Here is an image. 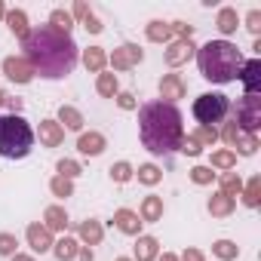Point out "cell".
I'll use <instances>...</instances> for the list:
<instances>
[{
  "label": "cell",
  "mask_w": 261,
  "mask_h": 261,
  "mask_svg": "<svg viewBox=\"0 0 261 261\" xmlns=\"http://www.w3.org/2000/svg\"><path fill=\"white\" fill-rule=\"evenodd\" d=\"M22 49H25V62L34 68V74L49 77V80L68 77L77 65V46H74L71 34H62L49 25L28 31V37L22 40Z\"/></svg>",
  "instance_id": "obj_1"
},
{
  "label": "cell",
  "mask_w": 261,
  "mask_h": 261,
  "mask_svg": "<svg viewBox=\"0 0 261 261\" xmlns=\"http://www.w3.org/2000/svg\"><path fill=\"white\" fill-rule=\"evenodd\" d=\"M139 136H142V145L157 157L178 151L185 142L178 108L169 101H145L139 108Z\"/></svg>",
  "instance_id": "obj_2"
},
{
  "label": "cell",
  "mask_w": 261,
  "mask_h": 261,
  "mask_svg": "<svg viewBox=\"0 0 261 261\" xmlns=\"http://www.w3.org/2000/svg\"><path fill=\"white\" fill-rule=\"evenodd\" d=\"M197 65H200V74L206 80H212V83H230V80L240 77L243 56L227 40H209L206 46L197 49Z\"/></svg>",
  "instance_id": "obj_3"
},
{
  "label": "cell",
  "mask_w": 261,
  "mask_h": 261,
  "mask_svg": "<svg viewBox=\"0 0 261 261\" xmlns=\"http://www.w3.org/2000/svg\"><path fill=\"white\" fill-rule=\"evenodd\" d=\"M34 148V129L28 126L25 117L7 114L0 117V157L7 160H22Z\"/></svg>",
  "instance_id": "obj_4"
},
{
  "label": "cell",
  "mask_w": 261,
  "mask_h": 261,
  "mask_svg": "<svg viewBox=\"0 0 261 261\" xmlns=\"http://www.w3.org/2000/svg\"><path fill=\"white\" fill-rule=\"evenodd\" d=\"M230 111V101L227 95L221 92H203L197 101H194V117L200 120V126H212V123H221Z\"/></svg>",
  "instance_id": "obj_5"
},
{
  "label": "cell",
  "mask_w": 261,
  "mask_h": 261,
  "mask_svg": "<svg viewBox=\"0 0 261 261\" xmlns=\"http://www.w3.org/2000/svg\"><path fill=\"white\" fill-rule=\"evenodd\" d=\"M233 123H240L237 129L240 133H252L255 136V129L261 126V98L258 95H243V98H237V120Z\"/></svg>",
  "instance_id": "obj_6"
},
{
  "label": "cell",
  "mask_w": 261,
  "mask_h": 261,
  "mask_svg": "<svg viewBox=\"0 0 261 261\" xmlns=\"http://www.w3.org/2000/svg\"><path fill=\"white\" fill-rule=\"evenodd\" d=\"M240 80H243V86H246V95H258V89H261V62H258V59L243 62Z\"/></svg>",
  "instance_id": "obj_7"
},
{
  "label": "cell",
  "mask_w": 261,
  "mask_h": 261,
  "mask_svg": "<svg viewBox=\"0 0 261 261\" xmlns=\"http://www.w3.org/2000/svg\"><path fill=\"white\" fill-rule=\"evenodd\" d=\"M136 62H142V49L133 46V43L114 49V56H111V68H114V71H126V68H133Z\"/></svg>",
  "instance_id": "obj_8"
},
{
  "label": "cell",
  "mask_w": 261,
  "mask_h": 261,
  "mask_svg": "<svg viewBox=\"0 0 261 261\" xmlns=\"http://www.w3.org/2000/svg\"><path fill=\"white\" fill-rule=\"evenodd\" d=\"M4 71H7V77L16 80V83H28V80L34 77V68H31L25 59H7V62H4Z\"/></svg>",
  "instance_id": "obj_9"
},
{
  "label": "cell",
  "mask_w": 261,
  "mask_h": 261,
  "mask_svg": "<svg viewBox=\"0 0 261 261\" xmlns=\"http://www.w3.org/2000/svg\"><path fill=\"white\" fill-rule=\"evenodd\" d=\"M160 95L169 98V105H172V98H185V80L178 74H166L160 80Z\"/></svg>",
  "instance_id": "obj_10"
},
{
  "label": "cell",
  "mask_w": 261,
  "mask_h": 261,
  "mask_svg": "<svg viewBox=\"0 0 261 261\" xmlns=\"http://www.w3.org/2000/svg\"><path fill=\"white\" fill-rule=\"evenodd\" d=\"M62 139H65V133H62V126H59L56 120H43V123H40V142H43L46 148L62 145Z\"/></svg>",
  "instance_id": "obj_11"
},
{
  "label": "cell",
  "mask_w": 261,
  "mask_h": 261,
  "mask_svg": "<svg viewBox=\"0 0 261 261\" xmlns=\"http://www.w3.org/2000/svg\"><path fill=\"white\" fill-rule=\"evenodd\" d=\"M191 53H194V46H191V40H178V43H172V46L166 49V65H172V68H178L181 62H188V59H191Z\"/></svg>",
  "instance_id": "obj_12"
},
{
  "label": "cell",
  "mask_w": 261,
  "mask_h": 261,
  "mask_svg": "<svg viewBox=\"0 0 261 261\" xmlns=\"http://www.w3.org/2000/svg\"><path fill=\"white\" fill-rule=\"evenodd\" d=\"M28 243H31L34 252H46V249L53 246V237H49V230H46L43 224H31V227H28Z\"/></svg>",
  "instance_id": "obj_13"
},
{
  "label": "cell",
  "mask_w": 261,
  "mask_h": 261,
  "mask_svg": "<svg viewBox=\"0 0 261 261\" xmlns=\"http://www.w3.org/2000/svg\"><path fill=\"white\" fill-rule=\"evenodd\" d=\"M114 221H117V227H120L123 233H139V230H142V218H139L136 212H129V209H120Z\"/></svg>",
  "instance_id": "obj_14"
},
{
  "label": "cell",
  "mask_w": 261,
  "mask_h": 261,
  "mask_svg": "<svg viewBox=\"0 0 261 261\" xmlns=\"http://www.w3.org/2000/svg\"><path fill=\"white\" fill-rule=\"evenodd\" d=\"M77 148H80V154H89V157H95V154H101V151H105V136H98V133L80 136Z\"/></svg>",
  "instance_id": "obj_15"
},
{
  "label": "cell",
  "mask_w": 261,
  "mask_h": 261,
  "mask_svg": "<svg viewBox=\"0 0 261 261\" xmlns=\"http://www.w3.org/2000/svg\"><path fill=\"white\" fill-rule=\"evenodd\" d=\"M163 215V200L160 197H145L142 203V221H160Z\"/></svg>",
  "instance_id": "obj_16"
},
{
  "label": "cell",
  "mask_w": 261,
  "mask_h": 261,
  "mask_svg": "<svg viewBox=\"0 0 261 261\" xmlns=\"http://www.w3.org/2000/svg\"><path fill=\"white\" fill-rule=\"evenodd\" d=\"M157 240L154 237H139V246H136V258L139 261H154L157 258Z\"/></svg>",
  "instance_id": "obj_17"
},
{
  "label": "cell",
  "mask_w": 261,
  "mask_h": 261,
  "mask_svg": "<svg viewBox=\"0 0 261 261\" xmlns=\"http://www.w3.org/2000/svg\"><path fill=\"white\" fill-rule=\"evenodd\" d=\"M46 230H65L68 227V215H65V209H59V206H49L46 209V224H43Z\"/></svg>",
  "instance_id": "obj_18"
},
{
  "label": "cell",
  "mask_w": 261,
  "mask_h": 261,
  "mask_svg": "<svg viewBox=\"0 0 261 261\" xmlns=\"http://www.w3.org/2000/svg\"><path fill=\"white\" fill-rule=\"evenodd\" d=\"M237 25H240V19H237V10L224 7V10L218 13V31H221V34H233V31H237Z\"/></svg>",
  "instance_id": "obj_19"
},
{
  "label": "cell",
  "mask_w": 261,
  "mask_h": 261,
  "mask_svg": "<svg viewBox=\"0 0 261 261\" xmlns=\"http://www.w3.org/2000/svg\"><path fill=\"white\" fill-rule=\"evenodd\" d=\"M71 25H74V16H71V13H65V10H53V16H49V28H56V31L68 34V31H71Z\"/></svg>",
  "instance_id": "obj_20"
},
{
  "label": "cell",
  "mask_w": 261,
  "mask_h": 261,
  "mask_svg": "<svg viewBox=\"0 0 261 261\" xmlns=\"http://www.w3.org/2000/svg\"><path fill=\"white\" fill-rule=\"evenodd\" d=\"M172 34H175V28L166 25V22H151L148 25V40H157L160 43V40H169Z\"/></svg>",
  "instance_id": "obj_21"
},
{
  "label": "cell",
  "mask_w": 261,
  "mask_h": 261,
  "mask_svg": "<svg viewBox=\"0 0 261 261\" xmlns=\"http://www.w3.org/2000/svg\"><path fill=\"white\" fill-rule=\"evenodd\" d=\"M74 16H80V19H83V25H86V31H92V34H98V31H101V25H98V19H95V16L89 13V7H86V4H77V7H74Z\"/></svg>",
  "instance_id": "obj_22"
},
{
  "label": "cell",
  "mask_w": 261,
  "mask_h": 261,
  "mask_svg": "<svg viewBox=\"0 0 261 261\" xmlns=\"http://www.w3.org/2000/svg\"><path fill=\"white\" fill-rule=\"evenodd\" d=\"M7 22H10V28H13V31L22 37V40L28 37V25H25L28 19H25V13H22V10H13V13H7Z\"/></svg>",
  "instance_id": "obj_23"
},
{
  "label": "cell",
  "mask_w": 261,
  "mask_h": 261,
  "mask_svg": "<svg viewBox=\"0 0 261 261\" xmlns=\"http://www.w3.org/2000/svg\"><path fill=\"white\" fill-rule=\"evenodd\" d=\"M233 209V197H224V194H215L212 200H209V212L212 215H227Z\"/></svg>",
  "instance_id": "obj_24"
},
{
  "label": "cell",
  "mask_w": 261,
  "mask_h": 261,
  "mask_svg": "<svg viewBox=\"0 0 261 261\" xmlns=\"http://www.w3.org/2000/svg\"><path fill=\"white\" fill-rule=\"evenodd\" d=\"M56 246V258L59 261H71L74 255H77V243L71 240V237H65V240H59V243H53Z\"/></svg>",
  "instance_id": "obj_25"
},
{
  "label": "cell",
  "mask_w": 261,
  "mask_h": 261,
  "mask_svg": "<svg viewBox=\"0 0 261 261\" xmlns=\"http://www.w3.org/2000/svg\"><path fill=\"white\" fill-rule=\"evenodd\" d=\"M80 237H83L89 246H95V243L101 240V224H98V221H83V224H80Z\"/></svg>",
  "instance_id": "obj_26"
},
{
  "label": "cell",
  "mask_w": 261,
  "mask_h": 261,
  "mask_svg": "<svg viewBox=\"0 0 261 261\" xmlns=\"http://www.w3.org/2000/svg\"><path fill=\"white\" fill-rule=\"evenodd\" d=\"M59 117H62V123H65L68 129H80V126H83V117H80V114H77L74 108H68V105H62Z\"/></svg>",
  "instance_id": "obj_27"
},
{
  "label": "cell",
  "mask_w": 261,
  "mask_h": 261,
  "mask_svg": "<svg viewBox=\"0 0 261 261\" xmlns=\"http://www.w3.org/2000/svg\"><path fill=\"white\" fill-rule=\"evenodd\" d=\"M83 62H86V68H89V71H101V65H105V53H101L98 46H92V49H86Z\"/></svg>",
  "instance_id": "obj_28"
},
{
  "label": "cell",
  "mask_w": 261,
  "mask_h": 261,
  "mask_svg": "<svg viewBox=\"0 0 261 261\" xmlns=\"http://www.w3.org/2000/svg\"><path fill=\"white\" fill-rule=\"evenodd\" d=\"M98 92H101L105 98H114V92H117V77H114V74H98Z\"/></svg>",
  "instance_id": "obj_29"
},
{
  "label": "cell",
  "mask_w": 261,
  "mask_h": 261,
  "mask_svg": "<svg viewBox=\"0 0 261 261\" xmlns=\"http://www.w3.org/2000/svg\"><path fill=\"white\" fill-rule=\"evenodd\" d=\"M233 148H240L243 154H255V148H258V139H255L252 133H240V136H237V142H233Z\"/></svg>",
  "instance_id": "obj_30"
},
{
  "label": "cell",
  "mask_w": 261,
  "mask_h": 261,
  "mask_svg": "<svg viewBox=\"0 0 261 261\" xmlns=\"http://www.w3.org/2000/svg\"><path fill=\"white\" fill-rule=\"evenodd\" d=\"M212 252H215L218 258H224V261L237 258V246H233V243H227V240H218V243L212 246Z\"/></svg>",
  "instance_id": "obj_31"
},
{
  "label": "cell",
  "mask_w": 261,
  "mask_h": 261,
  "mask_svg": "<svg viewBox=\"0 0 261 261\" xmlns=\"http://www.w3.org/2000/svg\"><path fill=\"white\" fill-rule=\"evenodd\" d=\"M215 139H218V133H215L212 126H200V129H197V136H194L197 145H215Z\"/></svg>",
  "instance_id": "obj_32"
},
{
  "label": "cell",
  "mask_w": 261,
  "mask_h": 261,
  "mask_svg": "<svg viewBox=\"0 0 261 261\" xmlns=\"http://www.w3.org/2000/svg\"><path fill=\"white\" fill-rule=\"evenodd\" d=\"M139 181H145V185H157V181H160V169L151 166V163L142 166V169H139Z\"/></svg>",
  "instance_id": "obj_33"
},
{
  "label": "cell",
  "mask_w": 261,
  "mask_h": 261,
  "mask_svg": "<svg viewBox=\"0 0 261 261\" xmlns=\"http://www.w3.org/2000/svg\"><path fill=\"white\" fill-rule=\"evenodd\" d=\"M233 154L230 151H218V154H212V166H218V169H230L233 166Z\"/></svg>",
  "instance_id": "obj_34"
},
{
  "label": "cell",
  "mask_w": 261,
  "mask_h": 261,
  "mask_svg": "<svg viewBox=\"0 0 261 261\" xmlns=\"http://www.w3.org/2000/svg\"><path fill=\"white\" fill-rule=\"evenodd\" d=\"M221 188H224V191H221L224 197H233V194H240V188H243V185H240V178H237V175H224V178H221Z\"/></svg>",
  "instance_id": "obj_35"
},
{
  "label": "cell",
  "mask_w": 261,
  "mask_h": 261,
  "mask_svg": "<svg viewBox=\"0 0 261 261\" xmlns=\"http://www.w3.org/2000/svg\"><path fill=\"white\" fill-rule=\"evenodd\" d=\"M258 191H261V178H252L246 188V206H258Z\"/></svg>",
  "instance_id": "obj_36"
},
{
  "label": "cell",
  "mask_w": 261,
  "mask_h": 261,
  "mask_svg": "<svg viewBox=\"0 0 261 261\" xmlns=\"http://www.w3.org/2000/svg\"><path fill=\"white\" fill-rule=\"evenodd\" d=\"M129 175H133L129 163H117V166H111V178H114V181H126Z\"/></svg>",
  "instance_id": "obj_37"
},
{
  "label": "cell",
  "mask_w": 261,
  "mask_h": 261,
  "mask_svg": "<svg viewBox=\"0 0 261 261\" xmlns=\"http://www.w3.org/2000/svg\"><path fill=\"white\" fill-rule=\"evenodd\" d=\"M16 252V237L13 233H0V255H13Z\"/></svg>",
  "instance_id": "obj_38"
},
{
  "label": "cell",
  "mask_w": 261,
  "mask_h": 261,
  "mask_svg": "<svg viewBox=\"0 0 261 261\" xmlns=\"http://www.w3.org/2000/svg\"><path fill=\"white\" fill-rule=\"evenodd\" d=\"M59 172H62V178H74V175L80 172V166H77L74 160H62V163H59Z\"/></svg>",
  "instance_id": "obj_39"
},
{
  "label": "cell",
  "mask_w": 261,
  "mask_h": 261,
  "mask_svg": "<svg viewBox=\"0 0 261 261\" xmlns=\"http://www.w3.org/2000/svg\"><path fill=\"white\" fill-rule=\"evenodd\" d=\"M53 191H56L59 197H68V194H71V178H62V175L53 178Z\"/></svg>",
  "instance_id": "obj_40"
},
{
  "label": "cell",
  "mask_w": 261,
  "mask_h": 261,
  "mask_svg": "<svg viewBox=\"0 0 261 261\" xmlns=\"http://www.w3.org/2000/svg\"><path fill=\"white\" fill-rule=\"evenodd\" d=\"M212 175H215V172H209L206 166H197V169H194V181H197V185H209Z\"/></svg>",
  "instance_id": "obj_41"
},
{
  "label": "cell",
  "mask_w": 261,
  "mask_h": 261,
  "mask_svg": "<svg viewBox=\"0 0 261 261\" xmlns=\"http://www.w3.org/2000/svg\"><path fill=\"white\" fill-rule=\"evenodd\" d=\"M246 22H249V31H252V34H258V28H261V13H258V10H252Z\"/></svg>",
  "instance_id": "obj_42"
},
{
  "label": "cell",
  "mask_w": 261,
  "mask_h": 261,
  "mask_svg": "<svg viewBox=\"0 0 261 261\" xmlns=\"http://www.w3.org/2000/svg\"><path fill=\"white\" fill-rule=\"evenodd\" d=\"M237 136H240L237 123H227V126H224V142H227V145H233V142H237Z\"/></svg>",
  "instance_id": "obj_43"
},
{
  "label": "cell",
  "mask_w": 261,
  "mask_h": 261,
  "mask_svg": "<svg viewBox=\"0 0 261 261\" xmlns=\"http://www.w3.org/2000/svg\"><path fill=\"white\" fill-rule=\"evenodd\" d=\"M181 151L191 154V157H197V154H200V145H197L194 139H188V142H181Z\"/></svg>",
  "instance_id": "obj_44"
},
{
  "label": "cell",
  "mask_w": 261,
  "mask_h": 261,
  "mask_svg": "<svg viewBox=\"0 0 261 261\" xmlns=\"http://www.w3.org/2000/svg\"><path fill=\"white\" fill-rule=\"evenodd\" d=\"M181 261H203V255H200L197 249H188V252L181 255Z\"/></svg>",
  "instance_id": "obj_45"
},
{
  "label": "cell",
  "mask_w": 261,
  "mask_h": 261,
  "mask_svg": "<svg viewBox=\"0 0 261 261\" xmlns=\"http://www.w3.org/2000/svg\"><path fill=\"white\" fill-rule=\"evenodd\" d=\"M120 108H136V101H133V95H129V92L120 95Z\"/></svg>",
  "instance_id": "obj_46"
},
{
  "label": "cell",
  "mask_w": 261,
  "mask_h": 261,
  "mask_svg": "<svg viewBox=\"0 0 261 261\" xmlns=\"http://www.w3.org/2000/svg\"><path fill=\"white\" fill-rule=\"evenodd\" d=\"M13 261H34V258H28V255H13Z\"/></svg>",
  "instance_id": "obj_47"
},
{
  "label": "cell",
  "mask_w": 261,
  "mask_h": 261,
  "mask_svg": "<svg viewBox=\"0 0 261 261\" xmlns=\"http://www.w3.org/2000/svg\"><path fill=\"white\" fill-rule=\"evenodd\" d=\"M160 261H178V258H175V255H169V252H166V255H163V258H160Z\"/></svg>",
  "instance_id": "obj_48"
},
{
  "label": "cell",
  "mask_w": 261,
  "mask_h": 261,
  "mask_svg": "<svg viewBox=\"0 0 261 261\" xmlns=\"http://www.w3.org/2000/svg\"><path fill=\"white\" fill-rule=\"evenodd\" d=\"M4 16H7V10H4V4H0V19H4Z\"/></svg>",
  "instance_id": "obj_49"
},
{
  "label": "cell",
  "mask_w": 261,
  "mask_h": 261,
  "mask_svg": "<svg viewBox=\"0 0 261 261\" xmlns=\"http://www.w3.org/2000/svg\"><path fill=\"white\" fill-rule=\"evenodd\" d=\"M117 261H129V258H117Z\"/></svg>",
  "instance_id": "obj_50"
},
{
  "label": "cell",
  "mask_w": 261,
  "mask_h": 261,
  "mask_svg": "<svg viewBox=\"0 0 261 261\" xmlns=\"http://www.w3.org/2000/svg\"><path fill=\"white\" fill-rule=\"evenodd\" d=\"M0 101H4V92H0Z\"/></svg>",
  "instance_id": "obj_51"
}]
</instances>
